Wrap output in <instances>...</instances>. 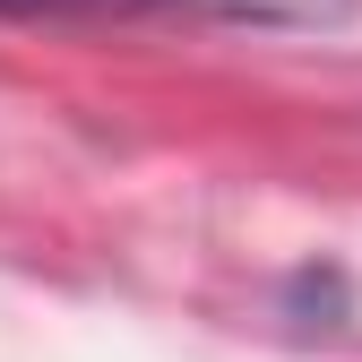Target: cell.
I'll return each instance as SVG.
<instances>
[{"label": "cell", "instance_id": "cell-1", "mask_svg": "<svg viewBox=\"0 0 362 362\" xmlns=\"http://www.w3.org/2000/svg\"><path fill=\"white\" fill-rule=\"evenodd\" d=\"M164 9H199V18H242V26H337L354 0H164Z\"/></svg>", "mask_w": 362, "mask_h": 362}, {"label": "cell", "instance_id": "cell-2", "mask_svg": "<svg viewBox=\"0 0 362 362\" xmlns=\"http://www.w3.org/2000/svg\"><path fill=\"white\" fill-rule=\"evenodd\" d=\"M61 9H104V0H0V18H61Z\"/></svg>", "mask_w": 362, "mask_h": 362}]
</instances>
